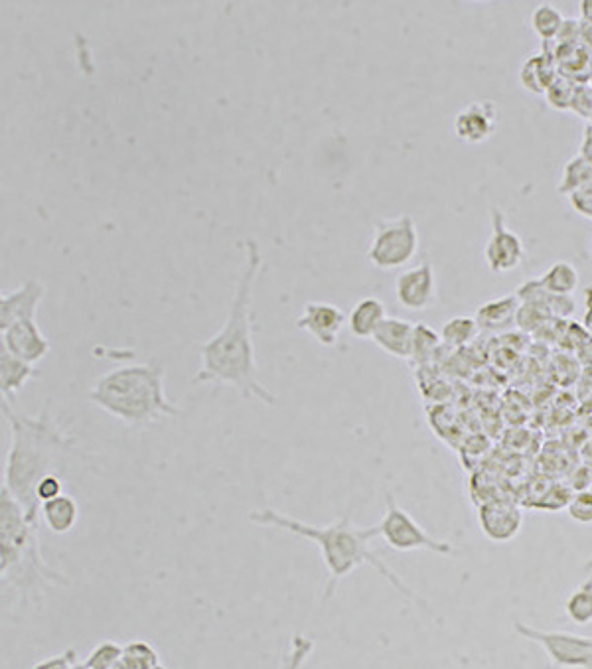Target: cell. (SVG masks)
<instances>
[{"instance_id":"16","label":"cell","mask_w":592,"mask_h":669,"mask_svg":"<svg viewBox=\"0 0 592 669\" xmlns=\"http://www.w3.org/2000/svg\"><path fill=\"white\" fill-rule=\"evenodd\" d=\"M371 340L385 354L399 360H411L415 342V324L405 318L387 316Z\"/></svg>"},{"instance_id":"38","label":"cell","mask_w":592,"mask_h":669,"mask_svg":"<svg viewBox=\"0 0 592 669\" xmlns=\"http://www.w3.org/2000/svg\"><path fill=\"white\" fill-rule=\"evenodd\" d=\"M589 490H591V492H592V484H591V488H589Z\"/></svg>"},{"instance_id":"27","label":"cell","mask_w":592,"mask_h":669,"mask_svg":"<svg viewBox=\"0 0 592 669\" xmlns=\"http://www.w3.org/2000/svg\"><path fill=\"white\" fill-rule=\"evenodd\" d=\"M312 652H314V642L304 634H295L281 658L279 669H304Z\"/></svg>"},{"instance_id":"25","label":"cell","mask_w":592,"mask_h":669,"mask_svg":"<svg viewBox=\"0 0 592 669\" xmlns=\"http://www.w3.org/2000/svg\"><path fill=\"white\" fill-rule=\"evenodd\" d=\"M592 184V162L577 156L573 160L567 162L565 170H563V178L559 184V192L561 194H575L587 186Z\"/></svg>"},{"instance_id":"2","label":"cell","mask_w":592,"mask_h":669,"mask_svg":"<svg viewBox=\"0 0 592 669\" xmlns=\"http://www.w3.org/2000/svg\"><path fill=\"white\" fill-rule=\"evenodd\" d=\"M2 413L10 429V446L2 470V488L24 508L26 516L40 523L42 506L36 498L38 484L68 464L77 441L52 411L48 399L36 415L18 411L12 401L2 399Z\"/></svg>"},{"instance_id":"34","label":"cell","mask_w":592,"mask_h":669,"mask_svg":"<svg viewBox=\"0 0 592 669\" xmlns=\"http://www.w3.org/2000/svg\"><path fill=\"white\" fill-rule=\"evenodd\" d=\"M72 662H74V652L58 656V658L48 660V662H42L40 666H36L34 669H70L72 668Z\"/></svg>"},{"instance_id":"4","label":"cell","mask_w":592,"mask_h":669,"mask_svg":"<svg viewBox=\"0 0 592 669\" xmlns=\"http://www.w3.org/2000/svg\"><path fill=\"white\" fill-rule=\"evenodd\" d=\"M0 575L2 598L28 604L50 589L70 587L68 575L50 567L40 547V523L32 521L0 486Z\"/></svg>"},{"instance_id":"30","label":"cell","mask_w":592,"mask_h":669,"mask_svg":"<svg viewBox=\"0 0 592 669\" xmlns=\"http://www.w3.org/2000/svg\"><path fill=\"white\" fill-rule=\"evenodd\" d=\"M567 514L569 518L575 523L581 525H591L592 523V492L591 490H581L575 492L569 506H567Z\"/></svg>"},{"instance_id":"32","label":"cell","mask_w":592,"mask_h":669,"mask_svg":"<svg viewBox=\"0 0 592 669\" xmlns=\"http://www.w3.org/2000/svg\"><path fill=\"white\" fill-rule=\"evenodd\" d=\"M549 316H551V314H549L543 306H537V304H531V302H521L516 324H518L521 330L531 332V330L539 328Z\"/></svg>"},{"instance_id":"13","label":"cell","mask_w":592,"mask_h":669,"mask_svg":"<svg viewBox=\"0 0 592 669\" xmlns=\"http://www.w3.org/2000/svg\"><path fill=\"white\" fill-rule=\"evenodd\" d=\"M478 523L486 539L508 543L518 537L523 527V512L512 500L490 498L478 506Z\"/></svg>"},{"instance_id":"11","label":"cell","mask_w":592,"mask_h":669,"mask_svg":"<svg viewBox=\"0 0 592 669\" xmlns=\"http://www.w3.org/2000/svg\"><path fill=\"white\" fill-rule=\"evenodd\" d=\"M348 316L344 310L332 302H306L300 316L296 318V328L312 336L320 346H336Z\"/></svg>"},{"instance_id":"10","label":"cell","mask_w":592,"mask_h":669,"mask_svg":"<svg viewBox=\"0 0 592 669\" xmlns=\"http://www.w3.org/2000/svg\"><path fill=\"white\" fill-rule=\"evenodd\" d=\"M397 302L413 312H423L431 308L437 300V275L429 261L409 267L395 279Z\"/></svg>"},{"instance_id":"18","label":"cell","mask_w":592,"mask_h":669,"mask_svg":"<svg viewBox=\"0 0 592 669\" xmlns=\"http://www.w3.org/2000/svg\"><path fill=\"white\" fill-rule=\"evenodd\" d=\"M385 318H387V310L379 298H360L348 314V328L352 336L360 340H371Z\"/></svg>"},{"instance_id":"26","label":"cell","mask_w":592,"mask_h":669,"mask_svg":"<svg viewBox=\"0 0 592 669\" xmlns=\"http://www.w3.org/2000/svg\"><path fill=\"white\" fill-rule=\"evenodd\" d=\"M565 612L577 626L592 624V577L567 596Z\"/></svg>"},{"instance_id":"5","label":"cell","mask_w":592,"mask_h":669,"mask_svg":"<svg viewBox=\"0 0 592 669\" xmlns=\"http://www.w3.org/2000/svg\"><path fill=\"white\" fill-rule=\"evenodd\" d=\"M164 375V366L158 362L121 366L103 373L89 389L87 399L107 415L135 429L162 419H174L182 411L168 399Z\"/></svg>"},{"instance_id":"22","label":"cell","mask_w":592,"mask_h":669,"mask_svg":"<svg viewBox=\"0 0 592 669\" xmlns=\"http://www.w3.org/2000/svg\"><path fill=\"white\" fill-rule=\"evenodd\" d=\"M579 271L573 263L569 261H557L553 263L539 279V287L545 289L551 295L557 297H571L579 289Z\"/></svg>"},{"instance_id":"8","label":"cell","mask_w":592,"mask_h":669,"mask_svg":"<svg viewBox=\"0 0 592 669\" xmlns=\"http://www.w3.org/2000/svg\"><path fill=\"white\" fill-rule=\"evenodd\" d=\"M514 632L537 644L557 669H592V636L567 630H541L523 620H514Z\"/></svg>"},{"instance_id":"20","label":"cell","mask_w":592,"mask_h":669,"mask_svg":"<svg viewBox=\"0 0 592 669\" xmlns=\"http://www.w3.org/2000/svg\"><path fill=\"white\" fill-rule=\"evenodd\" d=\"M40 518L52 533L66 535L74 529L75 523L79 520V506H77L74 496L64 492L62 496L42 504Z\"/></svg>"},{"instance_id":"23","label":"cell","mask_w":592,"mask_h":669,"mask_svg":"<svg viewBox=\"0 0 592 669\" xmlns=\"http://www.w3.org/2000/svg\"><path fill=\"white\" fill-rule=\"evenodd\" d=\"M529 24L531 30L541 38V40H555L563 28H565V16L559 8H555L549 2H543L539 6L533 8L531 16H529Z\"/></svg>"},{"instance_id":"14","label":"cell","mask_w":592,"mask_h":669,"mask_svg":"<svg viewBox=\"0 0 592 669\" xmlns=\"http://www.w3.org/2000/svg\"><path fill=\"white\" fill-rule=\"evenodd\" d=\"M2 348L26 364H40L52 350L36 320H22L2 330Z\"/></svg>"},{"instance_id":"3","label":"cell","mask_w":592,"mask_h":669,"mask_svg":"<svg viewBox=\"0 0 592 669\" xmlns=\"http://www.w3.org/2000/svg\"><path fill=\"white\" fill-rule=\"evenodd\" d=\"M249 521L253 525L261 527H273L279 531H287L295 535L298 539L310 541L318 547L320 557L324 561L328 581H326V591H324V600H330L336 595L338 585L358 569L370 565L373 567L397 593L415 600L423 602L417 593H413L405 581L381 559V555L371 547V541L379 537L377 523L370 527H358L350 514H344L338 520L330 521L328 525H312L306 521L296 520L293 516H287L279 510L273 508H263L255 510L249 514Z\"/></svg>"},{"instance_id":"29","label":"cell","mask_w":592,"mask_h":669,"mask_svg":"<svg viewBox=\"0 0 592 669\" xmlns=\"http://www.w3.org/2000/svg\"><path fill=\"white\" fill-rule=\"evenodd\" d=\"M573 490L565 484H553L549 490H545V494L539 498L537 508L541 510H549V512H557V510H567L571 498H573Z\"/></svg>"},{"instance_id":"35","label":"cell","mask_w":592,"mask_h":669,"mask_svg":"<svg viewBox=\"0 0 592 669\" xmlns=\"http://www.w3.org/2000/svg\"><path fill=\"white\" fill-rule=\"evenodd\" d=\"M583 328L592 338V287L587 289V310H585V316H583Z\"/></svg>"},{"instance_id":"24","label":"cell","mask_w":592,"mask_h":669,"mask_svg":"<svg viewBox=\"0 0 592 669\" xmlns=\"http://www.w3.org/2000/svg\"><path fill=\"white\" fill-rule=\"evenodd\" d=\"M480 328L478 322L474 320V316H454L450 318L441 330V340L446 346L452 348H462L466 344H470L476 336H478Z\"/></svg>"},{"instance_id":"15","label":"cell","mask_w":592,"mask_h":669,"mask_svg":"<svg viewBox=\"0 0 592 669\" xmlns=\"http://www.w3.org/2000/svg\"><path fill=\"white\" fill-rule=\"evenodd\" d=\"M46 287L38 279H26L18 289L0 297V332L22 320H36Z\"/></svg>"},{"instance_id":"28","label":"cell","mask_w":592,"mask_h":669,"mask_svg":"<svg viewBox=\"0 0 592 669\" xmlns=\"http://www.w3.org/2000/svg\"><path fill=\"white\" fill-rule=\"evenodd\" d=\"M441 334H437L433 328L425 326V324H415V342H413V354H411V362L423 364L427 362L435 350L441 346Z\"/></svg>"},{"instance_id":"21","label":"cell","mask_w":592,"mask_h":669,"mask_svg":"<svg viewBox=\"0 0 592 669\" xmlns=\"http://www.w3.org/2000/svg\"><path fill=\"white\" fill-rule=\"evenodd\" d=\"M557 79V72L553 70L551 62L543 54L529 56L519 70V81L523 89H527L533 95H545L553 81Z\"/></svg>"},{"instance_id":"33","label":"cell","mask_w":592,"mask_h":669,"mask_svg":"<svg viewBox=\"0 0 592 669\" xmlns=\"http://www.w3.org/2000/svg\"><path fill=\"white\" fill-rule=\"evenodd\" d=\"M62 494H64V484H62L60 474L46 476L38 484V488H36V498H38L40 506L46 504V502H50V500H54V498H58V496H62Z\"/></svg>"},{"instance_id":"12","label":"cell","mask_w":592,"mask_h":669,"mask_svg":"<svg viewBox=\"0 0 592 669\" xmlns=\"http://www.w3.org/2000/svg\"><path fill=\"white\" fill-rule=\"evenodd\" d=\"M498 123L500 113L494 101H472L456 113L454 135L466 145H484L496 135Z\"/></svg>"},{"instance_id":"37","label":"cell","mask_w":592,"mask_h":669,"mask_svg":"<svg viewBox=\"0 0 592 669\" xmlns=\"http://www.w3.org/2000/svg\"><path fill=\"white\" fill-rule=\"evenodd\" d=\"M150 669H164V668H162V666H158V664H156V666H154V668H150Z\"/></svg>"},{"instance_id":"17","label":"cell","mask_w":592,"mask_h":669,"mask_svg":"<svg viewBox=\"0 0 592 669\" xmlns=\"http://www.w3.org/2000/svg\"><path fill=\"white\" fill-rule=\"evenodd\" d=\"M519 306L521 300L518 295H504V297L494 298L484 302L476 314L474 320L478 322L480 330H488V332H502L508 330L512 324H516L518 320Z\"/></svg>"},{"instance_id":"36","label":"cell","mask_w":592,"mask_h":669,"mask_svg":"<svg viewBox=\"0 0 592 669\" xmlns=\"http://www.w3.org/2000/svg\"><path fill=\"white\" fill-rule=\"evenodd\" d=\"M585 573H592V559L585 565Z\"/></svg>"},{"instance_id":"1","label":"cell","mask_w":592,"mask_h":669,"mask_svg":"<svg viewBox=\"0 0 592 669\" xmlns=\"http://www.w3.org/2000/svg\"><path fill=\"white\" fill-rule=\"evenodd\" d=\"M243 245L247 259L233 291L229 314L212 338L196 344L200 370L192 377V385H229L247 401L255 399L267 407H275L277 397L259 379L253 342V287L263 265V255L257 239H247Z\"/></svg>"},{"instance_id":"19","label":"cell","mask_w":592,"mask_h":669,"mask_svg":"<svg viewBox=\"0 0 592 669\" xmlns=\"http://www.w3.org/2000/svg\"><path fill=\"white\" fill-rule=\"evenodd\" d=\"M40 373L36 366L26 364L12 356L8 350H0V389H2V399L14 401V395L26 387V383Z\"/></svg>"},{"instance_id":"6","label":"cell","mask_w":592,"mask_h":669,"mask_svg":"<svg viewBox=\"0 0 592 669\" xmlns=\"http://www.w3.org/2000/svg\"><path fill=\"white\" fill-rule=\"evenodd\" d=\"M377 529L379 537L395 551H431L441 557H456L452 543L433 537L425 527H421L419 521L399 506L393 492L385 494V512L377 523Z\"/></svg>"},{"instance_id":"31","label":"cell","mask_w":592,"mask_h":669,"mask_svg":"<svg viewBox=\"0 0 592 669\" xmlns=\"http://www.w3.org/2000/svg\"><path fill=\"white\" fill-rule=\"evenodd\" d=\"M123 656V648L111 642H105L101 646H97L89 660H87V668L89 669H109L119 658Z\"/></svg>"},{"instance_id":"7","label":"cell","mask_w":592,"mask_h":669,"mask_svg":"<svg viewBox=\"0 0 592 669\" xmlns=\"http://www.w3.org/2000/svg\"><path fill=\"white\" fill-rule=\"evenodd\" d=\"M419 251V229L409 214L375 223L368 247V261L375 269L395 271L415 259Z\"/></svg>"},{"instance_id":"9","label":"cell","mask_w":592,"mask_h":669,"mask_svg":"<svg viewBox=\"0 0 592 669\" xmlns=\"http://www.w3.org/2000/svg\"><path fill=\"white\" fill-rule=\"evenodd\" d=\"M490 223L492 231L484 247V261L494 275L512 273L525 259V245L518 233L508 227L500 208H490Z\"/></svg>"}]
</instances>
